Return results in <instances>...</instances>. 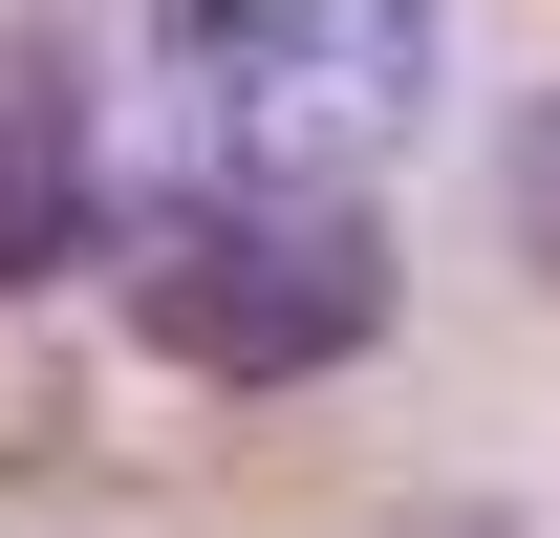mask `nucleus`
Returning <instances> with one entry per match:
<instances>
[{
    "mask_svg": "<svg viewBox=\"0 0 560 538\" xmlns=\"http://www.w3.org/2000/svg\"><path fill=\"white\" fill-rule=\"evenodd\" d=\"M151 44L237 173H346L366 130L431 108V0H173Z\"/></svg>",
    "mask_w": 560,
    "mask_h": 538,
    "instance_id": "2",
    "label": "nucleus"
},
{
    "mask_svg": "<svg viewBox=\"0 0 560 538\" xmlns=\"http://www.w3.org/2000/svg\"><path fill=\"white\" fill-rule=\"evenodd\" d=\"M517 259L560 280V108H539V130H517Z\"/></svg>",
    "mask_w": 560,
    "mask_h": 538,
    "instance_id": "4",
    "label": "nucleus"
},
{
    "mask_svg": "<svg viewBox=\"0 0 560 538\" xmlns=\"http://www.w3.org/2000/svg\"><path fill=\"white\" fill-rule=\"evenodd\" d=\"M130 324L215 388H302V366H346L388 324V237H366L346 173H215L130 237Z\"/></svg>",
    "mask_w": 560,
    "mask_h": 538,
    "instance_id": "1",
    "label": "nucleus"
},
{
    "mask_svg": "<svg viewBox=\"0 0 560 538\" xmlns=\"http://www.w3.org/2000/svg\"><path fill=\"white\" fill-rule=\"evenodd\" d=\"M86 237V86L44 44H0V280H44Z\"/></svg>",
    "mask_w": 560,
    "mask_h": 538,
    "instance_id": "3",
    "label": "nucleus"
}]
</instances>
